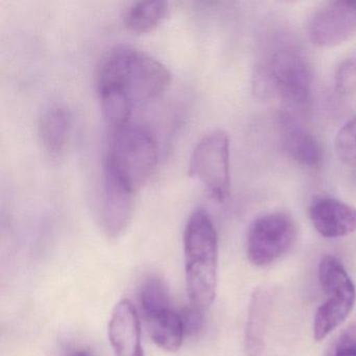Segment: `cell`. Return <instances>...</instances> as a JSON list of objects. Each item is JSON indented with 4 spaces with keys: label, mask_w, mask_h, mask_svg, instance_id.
<instances>
[{
    "label": "cell",
    "mask_w": 356,
    "mask_h": 356,
    "mask_svg": "<svg viewBox=\"0 0 356 356\" xmlns=\"http://www.w3.org/2000/svg\"><path fill=\"white\" fill-rule=\"evenodd\" d=\"M172 83L170 70L159 60L130 45H118L102 59L97 74L99 99L134 109L161 95Z\"/></svg>",
    "instance_id": "cell-1"
},
{
    "label": "cell",
    "mask_w": 356,
    "mask_h": 356,
    "mask_svg": "<svg viewBox=\"0 0 356 356\" xmlns=\"http://www.w3.org/2000/svg\"><path fill=\"white\" fill-rule=\"evenodd\" d=\"M185 276L191 304L206 312L213 303L218 284V239L210 214L197 208L184 231Z\"/></svg>",
    "instance_id": "cell-2"
},
{
    "label": "cell",
    "mask_w": 356,
    "mask_h": 356,
    "mask_svg": "<svg viewBox=\"0 0 356 356\" xmlns=\"http://www.w3.org/2000/svg\"><path fill=\"white\" fill-rule=\"evenodd\" d=\"M312 81V65L301 49L291 43H280L256 63L252 85L259 99H279L300 105L309 99Z\"/></svg>",
    "instance_id": "cell-3"
},
{
    "label": "cell",
    "mask_w": 356,
    "mask_h": 356,
    "mask_svg": "<svg viewBox=\"0 0 356 356\" xmlns=\"http://www.w3.org/2000/svg\"><path fill=\"white\" fill-rule=\"evenodd\" d=\"M159 161L157 141L143 124L129 122L111 130L104 170L138 191L155 174Z\"/></svg>",
    "instance_id": "cell-4"
},
{
    "label": "cell",
    "mask_w": 356,
    "mask_h": 356,
    "mask_svg": "<svg viewBox=\"0 0 356 356\" xmlns=\"http://www.w3.org/2000/svg\"><path fill=\"white\" fill-rule=\"evenodd\" d=\"M189 176L205 186L216 202L226 201L231 191L230 140L222 130H212L195 145Z\"/></svg>",
    "instance_id": "cell-5"
},
{
    "label": "cell",
    "mask_w": 356,
    "mask_h": 356,
    "mask_svg": "<svg viewBox=\"0 0 356 356\" xmlns=\"http://www.w3.org/2000/svg\"><path fill=\"white\" fill-rule=\"evenodd\" d=\"M297 226L284 212L264 214L254 220L248 234L249 261L256 266H266L289 253L297 241Z\"/></svg>",
    "instance_id": "cell-6"
},
{
    "label": "cell",
    "mask_w": 356,
    "mask_h": 356,
    "mask_svg": "<svg viewBox=\"0 0 356 356\" xmlns=\"http://www.w3.org/2000/svg\"><path fill=\"white\" fill-rule=\"evenodd\" d=\"M356 34V1H333L318 10L308 26L310 41L318 47H333Z\"/></svg>",
    "instance_id": "cell-7"
},
{
    "label": "cell",
    "mask_w": 356,
    "mask_h": 356,
    "mask_svg": "<svg viewBox=\"0 0 356 356\" xmlns=\"http://www.w3.org/2000/svg\"><path fill=\"white\" fill-rule=\"evenodd\" d=\"M137 191L104 170L99 222L105 234L118 238L130 226Z\"/></svg>",
    "instance_id": "cell-8"
},
{
    "label": "cell",
    "mask_w": 356,
    "mask_h": 356,
    "mask_svg": "<svg viewBox=\"0 0 356 356\" xmlns=\"http://www.w3.org/2000/svg\"><path fill=\"white\" fill-rule=\"evenodd\" d=\"M109 339L115 356H145L138 312L129 300L118 302L112 312Z\"/></svg>",
    "instance_id": "cell-9"
},
{
    "label": "cell",
    "mask_w": 356,
    "mask_h": 356,
    "mask_svg": "<svg viewBox=\"0 0 356 356\" xmlns=\"http://www.w3.org/2000/svg\"><path fill=\"white\" fill-rule=\"evenodd\" d=\"M309 218L316 230L327 238L356 232V208L333 197H320L312 202Z\"/></svg>",
    "instance_id": "cell-10"
},
{
    "label": "cell",
    "mask_w": 356,
    "mask_h": 356,
    "mask_svg": "<svg viewBox=\"0 0 356 356\" xmlns=\"http://www.w3.org/2000/svg\"><path fill=\"white\" fill-rule=\"evenodd\" d=\"M143 316L149 337L158 347L170 353L180 350L185 337L181 314L168 305L143 312Z\"/></svg>",
    "instance_id": "cell-11"
},
{
    "label": "cell",
    "mask_w": 356,
    "mask_h": 356,
    "mask_svg": "<svg viewBox=\"0 0 356 356\" xmlns=\"http://www.w3.org/2000/svg\"><path fill=\"white\" fill-rule=\"evenodd\" d=\"M273 300L272 291L266 287H257L253 291L245 324V349L247 356H262L264 353Z\"/></svg>",
    "instance_id": "cell-12"
},
{
    "label": "cell",
    "mask_w": 356,
    "mask_h": 356,
    "mask_svg": "<svg viewBox=\"0 0 356 356\" xmlns=\"http://www.w3.org/2000/svg\"><path fill=\"white\" fill-rule=\"evenodd\" d=\"M38 130L43 149L49 157H60L65 152L72 132L70 110L61 104H51L43 110Z\"/></svg>",
    "instance_id": "cell-13"
},
{
    "label": "cell",
    "mask_w": 356,
    "mask_h": 356,
    "mask_svg": "<svg viewBox=\"0 0 356 356\" xmlns=\"http://www.w3.org/2000/svg\"><path fill=\"white\" fill-rule=\"evenodd\" d=\"M281 124L283 143L289 157L303 166L318 165L323 158L322 147L318 139L287 114L281 118Z\"/></svg>",
    "instance_id": "cell-14"
},
{
    "label": "cell",
    "mask_w": 356,
    "mask_h": 356,
    "mask_svg": "<svg viewBox=\"0 0 356 356\" xmlns=\"http://www.w3.org/2000/svg\"><path fill=\"white\" fill-rule=\"evenodd\" d=\"M327 300L318 308L314 320V337L322 341L337 328L353 309L356 289L327 295Z\"/></svg>",
    "instance_id": "cell-15"
},
{
    "label": "cell",
    "mask_w": 356,
    "mask_h": 356,
    "mask_svg": "<svg viewBox=\"0 0 356 356\" xmlns=\"http://www.w3.org/2000/svg\"><path fill=\"white\" fill-rule=\"evenodd\" d=\"M170 3L162 0L136 1L127 8L122 20L130 32L145 34L157 29L170 15Z\"/></svg>",
    "instance_id": "cell-16"
},
{
    "label": "cell",
    "mask_w": 356,
    "mask_h": 356,
    "mask_svg": "<svg viewBox=\"0 0 356 356\" xmlns=\"http://www.w3.org/2000/svg\"><path fill=\"white\" fill-rule=\"evenodd\" d=\"M318 280L326 295L355 289L353 281L343 264L332 255L324 256L321 259L318 264Z\"/></svg>",
    "instance_id": "cell-17"
},
{
    "label": "cell",
    "mask_w": 356,
    "mask_h": 356,
    "mask_svg": "<svg viewBox=\"0 0 356 356\" xmlns=\"http://www.w3.org/2000/svg\"><path fill=\"white\" fill-rule=\"evenodd\" d=\"M141 312L170 305V296L163 281L158 277H149L143 282L139 293Z\"/></svg>",
    "instance_id": "cell-18"
},
{
    "label": "cell",
    "mask_w": 356,
    "mask_h": 356,
    "mask_svg": "<svg viewBox=\"0 0 356 356\" xmlns=\"http://www.w3.org/2000/svg\"><path fill=\"white\" fill-rule=\"evenodd\" d=\"M334 149L341 161L356 166V116L346 122L337 132Z\"/></svg>",
    "instance_id": "cell-19"
},
{
    "label": "cell",
    "mask_w": 356,
    "mask_h": 356,
    "mask_svg": "<svg viewBox=\"0 0 356 356\" xmlns=\"http://www.w3.org/2000/svg\"><path fill=\"white\" fill-rule=\"evenodd\" d=\"M335 86L345 95H356V56L341 61L335 70Z\"/></svg>",
    "instance_id": "cell-20"
},
{
    "label": "cell",
    "mask_w": 356,
    "mask_h": 356,
    "mask_svg": "<svg viewBox=\"0 0 356 356\" xmlns=\"http://www.w3.org/2000/svg\"><path fill=\"white\" fill-rule=\"evenodd\" d=\"M326 356H356V328L350 327L337 337Z\"/></svg>",
    "instance_id": "cell-21"
},
{
    "label": "cell",
    "mask_w": 356,
    "mask_h": 356,
    "mask_svg": "<svg viewBox=\"0 0 356 356\" xmlns=\"http://www.w3.org/2000/svg\"><path fill=\"white\" fill-rule=\"evenodd\" d=\"M203 310L191 305L183 310V325H184L185 335H195L201 331L204 323Z\"/></svg>",
    "instance_id": "cell-22"
},
{
    "label": "cell",
    "mask_w": 356,
    "mask_h": 356,
    "mask_svg": "<svg viewBox=\"0 0 356 356\" xmlns=\"http://www.w3.org/2000/svg\"><path fill=\"white\" fill-rule=\"evenodd\" d=\"M70 356H91V354L86 350H76L70 354Z\"/></svg>",
    "instance_id": "cell-23"
}]
</instances>
